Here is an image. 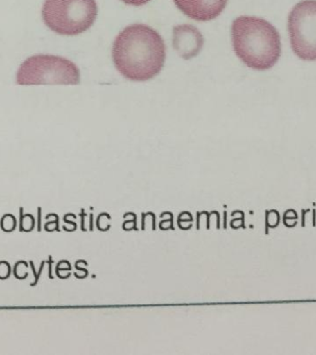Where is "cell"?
Returning <instances> with one entry per match:
<instances>
[{
  "label": "cell",
  "mask_w": 316,
  "mask_h": 355,
  "mask_svg": "<svg viewBox=\"0 0 316 355\" xmlns=\"http://www.w3.org/2000/svg\"><path fill=\"white\" fill-rule=\"evenodd\" d=\"M96 0H44V24L60 35L74 36L90 29L97 17Z\"/></svg>",
  "instance_id": "obj_3"
},
{
  "label": "cell",
  "mask_w": 316,
  "mask_h": 355,
  "mask_svg": "<svg viewBox=\"0 0 316 355\" xmlns=\"http://www.w3.org/2000/svg\"><path fill=\"white\" fill-rule=\"evenodd\" d=\"M125 4L135 6V7H140V6L146 5V3L151 1V0H121Z\"/></svg>",
  "instance_id": "obj_10"
},
{
  "label": "cell",
  "mask_w": 316,
  "mask_h": 355,
  "mask_svg": "<svg viewBox=\"0 0 316 355\" xmlns=\"http://www.w3.org/2000/svg\"><path fill=\"white\" fill-rule=\"evenodd\" d=\"M15 218H13L11 215H7L4 216V218L2 219V227L6 232H10L13 229H15L16 223Z\"/></svg>",
  "instance_id": "obj_8"
},
{
  "label": "cell",
  "mask_w": 316,
  "mask_h": 355,
  "mask_svg": "<svg viewBox=\"0 0 316 355\" xmlns=\"http://www.w3.org/2000/svg\"><path fill=\"white\" fill-rule=\"evenodd\" d=\"M290 46L302 60H316V0L297 3L288 14Z\"/></svg>",
  "instance_id": "obj_5"
},
{
  "label": "cell",
  "mask_w": 316,
  "mask_h": 355,
  "mask_svg": "<svg viewBox=\"0 0 316 355\" xmlns=\"http://www.w3.org/2000/svg\"><path fill=\"white\" fill-rule=\"evenodd\" d=\"M175 5L188 18L209 21L222 13L227 0H174Z\"/></svg>",
  "instance_id": "obj_6"
},
{
  "label": "cell",
  "mask_w": 316,
  "mask_h": 355,
  "mask_svg": "<svg viewBox=\"0 0 316 355\" xmlns=\"http://www.w3.org/2000/svg\"><path fill=\"white\" fill-rule=\"evenodd\" d=\"M16 82L19 85H76L80 69L72 61L54 55H35L19 66Z\"/></svg>",
  "instance_id": "obj_4"
},
{
  "label": "cell",
  "mask_w": 316,
  "mask_h": 355,
  "mask_svg": "<svg viewBox=\"0 0 316 355\" xmlns=\"http://www.w3.org/2000/svg\"><path fill=\"white\" fill-rule=\"evenodd\" d=\"M173 46L184 60L196 57L204 46V38L196 27L190 24L177 25L173 29Z\"/></svg>",
  "instance_id": "obj_7"
},
{
  "label": "cell",
  "mask_w": 316,
  "mask_h": 355,
  "mask_svg": "<svg viewBox=\"0 0 316 355\" xmlns=\"http://www.w3.org/2000/svg\"><path fill=\"white\" fill-rule=\"evenodd\" d=\"M233 49L249 68L266 71L276 65L281 55L279 33L265 19L240 16L231 27Z\"/></svg>",
  "instance_id": "obj_2"
},
{
  "label": "cell",
  "mask_w": 316,
  "mask_h": 355,
  "mask_svg": "<svg viewBox=\"0 0 316 355\" xmlns=\"http://www.w3.org/2000/svg\"><path fill=\"white\" fill-rule=\"evenodd\" d=\"M10 268L8 263L2 262L0 263V279H6L10 276Z\"/></svg>",
  "instance_id": "obj_9"
},
{
  "label": "cell",
  "mask_w": 316,
  "mask_h": 355,
  "mask_svg": "<svg viewBox=\"0 0 316 355\" xmlns=\"http://www.w3.org/2000/svg\"><path fill=\"white\" fill-rule=\"evenodd\" d=\"M114 65L132 82H146L162 71L166 46L159 33L144 24L125 28L114 41Z\"/></svg>",
  "instance_id": "obj_1"
}]
</instances>
